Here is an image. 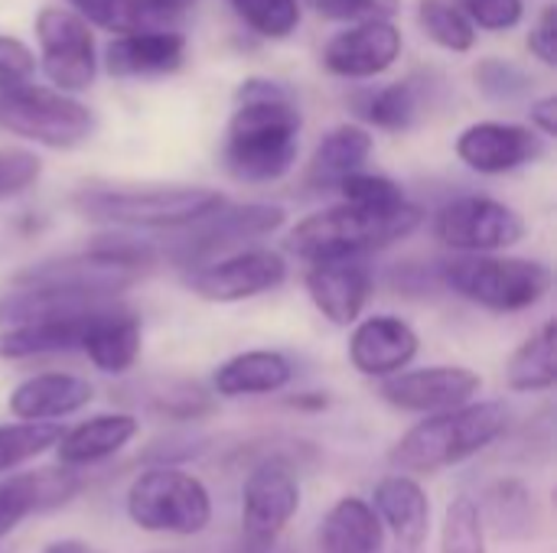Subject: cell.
Wrapping results in <instances>:
<instances>
[{"label":"cell","mask_w":557,"mask_h":553,"mask_svg":"<svg viewBox=\"0 0 557 553\" xmlns=\"http://www.w3.org/2000/svg\"><path fill=\"white\" fill-rule=\"evenodd\" d=\"M121 404H131L157 420H173V424H189L202 420L212 414V394L186 378H144L134 385H124L117 391Z\"/></svg>","instance_id":"obj_22"},{"label":"cell","mask_w":557,"mask_h":553,"mask_svg":"<svg viewBox=\"0 0 557 553\" xmlns=\"http://www.w3.org/2000/svg\"><path fill=\"white\" fill-rule=\"evenodd\" d=\"M287 280V264L277 251L245 248L186 274V287L209 303H238L277 290Z\"/></svg>","instance_id":"obj_12"},{"label":"cell","mask_w":557,"mask_h":553,"mask_svg":"<svg viewBox=\"0 0 557 553\" xmlns=\"http://www.w3.org/2000/svg\"><path fill=\"white\" fill-rule=\"evenodd\" d=\"M300 108L281 81L248 78L225 130L222 163L238 183H274L290 173L300 150Z\"/></svg>","instance_id":"obj_1"},{"label":"cell","mask_w":557,"mask_h":553,"mask_svg":"<svg viewBox=\"0 0 557 553\" xmlns=\"http://www.w3.org/2000/svg\"><path fill=\"white\" fill-rule=\"evenodd\" d=\"M85 23L108 29L114 36L170 29V16L153 7V0H69Z\"/></svg>","instance_id":"obj_31"},{"label":"cell","mask_w":557,"mask_h":553,"mask_svg":"<svg viewBox=\"0 0 557 553\" xmlns=\"http://www.w3.org/2000/svg\"><path fill=\"white\" fill-rule=\"evenodd\" d=\"M532 127H539L545 137H555L557 134V98L555 95H545L542 101L532 104Z\"/></svg>","instance_id":"obj_44"},{"label":"cell","mask_w":557,"mask_h":553,"mask_svg":"<svg viewBox=\"0 0 557 553\" xmlns=\"http://www.w3.org/2000/svg\"><path fill=\"white\" fill-rule=\"evenodd\" d=\"M529 49L539 62H545L548 68L557 65V7L548 3L539 16V23L529 33Z\"/></svg>","instance_id":"obj_43"},{"label":"cell","mask_w":557,"mask_h":553,"mask_svg":"<svg viewBox=\"0 0 557 553\" xmlns=\"http://www.w3.org/2000/svg\"><path fill=\"white\" fill-rule=\"evenodd\" d=\"M483 528H490L503 541H525L532 538L539 525L535 495L519 479H499L486 489V495L476 505Z\"/></svg>","instance_id":"obj_29"},{"label":"cell","mask_w":557,"mask_h":553,"mask_svg":"<svg viewBox=\"0 0 557 553\" xmlns=\"http://www.w3.org/2000/svg\"><path fill=\"white\" fill-rule=\"evenodd\" d=\"M395 553H424V548H405V544H395Z\"/></svg>","instance_id":"obj_47"},{"label":"cell","mask_w":557,"mask_h":553,"mask_svg":"<svg viewBox=\"0 0 557 553\" xmlns=\"http://www.w3.org/2000/svg\"><path fill=\"white\" fill-rule=\"evenodd\" d=\"M42 553H101L95 551L91 544H85V541H52V544H46V551Z\"/></svg>","instance_id":"obj_46"},{"label":"cell","mask_w":557,"mask_h":553,"mask_svg":"<svg viewBox=\"0 0 557 553\" xmlns=\"http://www.w3.org/2000/svg\"><path fill=\"white\" fill-rule=\"evenodd\" d=\"M294 378L290 362L281 352H242L219 365L215 391L222 398H251V394H274L287 388Z\"/></svg>","instance_id":"obj_28"},{"label":"cell","mask_w":557,"mask_h":553,"mask_svg":"<svg viewBox=\"0 0 557 553\" xmlns=\"http://www.w3.org/2000/svg\"><path fill=\"white\" fill-rule=\"evenodd\" d=\"M320 16L343 20V23H369V20H388L398 13L401 0H307Z\"/></svg>","instance_id":"obj_40"},{"label":"cell","mask_w":557,"mask_h":553,"mask_svg":"<svg viewBox=\"0 0 557 553\" xmlns=\"http://www.w3.org/2000/svg\"><path fill=\"white\" fill-rule=\"evenodd\" d=\"M473 81L493 101H516L532 88V75L512 62H503V59H483L473 68Z\"/></svg>","instance_id":"obj_38"},{"label":"cell","mask_w":557,"mask_h":553,"mask_svg":"<svg viewBox=\"0 0 557 553\" xmlns=\"http://www.w3.org/2000/svg\"><path fill=\"white\" fill-rule=\"evenodd\" d=\"M375 515L395 535V544L424 548L431 531V502L411 476H385L375 486Z\"/></svg>","instance_id":"obj_23"},{"label":"cell","mask_w":557,"mask_h":553,"mask_svg":"<svg viewBox=\"0 0 557 553\" xmlns=\"http://www.w3.org/2000/svg\"><path fill=\"white\" fill-rule=\"evenodd\" d=\"M339 192L346 205H356L366 212H395L408 205L405 189L395 179L379 176V173H352L349 179L339 183Z\"/></svg>","instance_id":"obj_36"},{"label":"cell","mask_w":557,"mask_h":553,"mask_svg":"<svg viewBox=\"0 0 557 553\" xmlns=\"http://www.w3.org/2000/svg\"><path fill=\"white\" fill-rule=\"evenodd\" d=\"M483 378L463 365H431L414 372H398L379 385V398L408 414H447L473 404Z\"/></svg>","instance_id":"obj_13"},{"label":"cell","mask_w":557,"mask_h":553,"mask_svg":"<svg viewBox=\"0 0 557 553\" xmlns=\"http://www.w3.org/2000/svg\"><path fill=\"white\" fill-rule=\"evenodd\" d=\"M39 156L29 150H0V199L26 192L39 179Z\"/></svg>","instance_id":"obj_41"},{"label":"cell","mask_w":557,"mask_h":553,"mask_svg":"<svg viewBox=\"0 0 557 553\" xmlns=\"http://www.w3.org/2000/svg\"><path fill=\"white\" fill-rule=\"evenodd\" d=\"M418 23L421 29L450 52H467L476 42L473 23L447 0H421L418 3Z\"/></svg>","instance_id":"obj_34"},{"label":"cell","mask_w":557,"mask_h":553,"mask_svg":"<svg viewBox=\"0 0 557 553\" xmlns=\"http://www.w3.org/2000/svg\"><path fill=\"white\" fill-rule=\"evenodd\" d=\"M320 553H385V528L366 499H339L320 525Z\"/></svg>","instance_id":"obj_25"},{"label":"cell","mask_w":557,"mask_h":553,"mask_svg":"<svg viewBox=\"0 0 557 553\" xmlns=\"http://www.w3.org/2000/svg\"><path fill=\"white\" fill-rule=\"evenodd\" d=\"M82 489L72 469H39L0 482V538H7L26 515L65 505Z\"/></svg>","instance_id":"obj_21"},{"label":"cell","mask_w":557,"mask_h":553,"mask_svg":"<svg viewBox=\"0 0 557 553\" xmlns=\"http://www.w3.org/2000/svg\"><path fill=\"white\" fill-rule=\"evenodd\" d=\"M0 127L52 150H72L91 137L95 114L62 91L26 85L0 91Z\"/></svg>","instance_id":"obj_8"},{"label":"cell","mask_w":557,"mask_h":553,"mask_svg":"<svg viewBox=\"0 0 557 553\" xmlns=\"http://www.w3.org/2000/svg\"><path fill=\"white\" fill-rule=\"evenodd\" d=\"M72 202L91 222L180 231L215 212L225 202V196L206 186H144V189L95 186V189H82Z\"/></svg>","instance_id":"obj_4"},{"label":"cell","mask_w":557,"mask_h":553,"mask_svg":"<svg viewBox=\"0 0 557 553\" xmlns=\"http://www.w3.org/2000/svg\"><path fill=\"white\" fill-rule=\"evenodd\" d=\"M196 3H199V0H153V7L163 10L170 20H180V16H183L186 10H193Z\"/></svg>","instance_id":"obj_45"},{"label":"cell","mask_w":557,"mask_h":553,"mask_svg":"<svg viewBox=\"0 0 557 553\" xmlns=\"http://www.w3.org/2000/svg\"><path fill=\"white\" fill-rule=\"evenodd\" d=\"M509 427V411L499 401H473L467 407L434 414L411 427L392 450L388 463L398 476H434L493 447Z\"/></svg>","instance_id":"obj_2"},{"label":"cell","mask_w":557,"mask_h":553,"mask_svg":"<svg viewBox=\"0 0 557 553\" xmlns=\"http://www.w3.org/2000/svg\"><path fill=\"white\" fill-rule=\"evenodd\" d=\"M91 313L65 316V319H39V323L7 326V329H0V359L3 362H20V359H36V355H55V352L82 349V336H85V326H88Z\"/></svg>","instance_id":"obj_27"},{"label":"cell","mask_w":557,"mask_h":553,"mask_svg":"<svg viewBox=\"0 0 557 553\" xmlns=\"http://www.w3.org/2000/svg\"><path fill=\"white\" fill-rule=\"evenodd\" d=\"M457 156L476 173L499 176L542 160L545 140L532 127L483 121V124H470L457 137Z\"/></svg>","instance_id":"obj_14"},{"label":"cell","mask_w":557,"mask_h":553,"mask_svg":"<svg viewBox=\"0 0 557 553\" xmlns=\"http://www.w3.org/2000/svg\"><path fill=\"white\" fill-rule=\"evenodd\" d=\"M137 430H140V420L134 414H98L78 424L75 430L62 433V440L55 443L59 463L65 469L95 466L114 456L117 450H124L137 437Z\"/></svg>","instance_id":"obj_24"},{"label":"cell","mask_w":557,"mask_h":553,"mask_svg":"<svg viewBox=\"0 0 557 553\" xmlns=\"http://www.w3.org/2000/svg\"><path fill=\"white\" fill-rule=\"evenodd\" d=\"M372 287L375 280L366 257L323 261V264H310L307 271V293L333 326H352L362 316Z\"/></svg>","instance_id":"obj_17"},{"label":"cell","mask_w":557,"mask_h":553,"mask_svg":"<svg viewBox=\"0 0 557 553\" xmlns=\"http://www.w3.org/2000/svg\"><path fill=\"white\" fill-rule=\"evenodd\" d=\"M356 114L382 130H408L418 121V95L408 81H395L375 91H356Z\"/></svg>","instance_id":"obj_32"},{"label":"cell","mask_w":557,"mask_h":553,"mask_svg":"<svg viewBox=\"0 0 557 553\" xmlns=\"http://www.w3.org/2000/svg\"><path fill=\"white\" fill-rule=\"evenodd\" d=\"M441 287L457 297L490 310V313H522L542 303L552 290V271L529 257H493V254H460L437 264Z\"/></svg>","instance_id":"obj_5"},{"label":"cell","mask_w":557,"mask_h":553,"mask_svg":"<svg viewBox=\"0 0 557 553\" xmlns=\"http://www.w3.org/2000/svg\"><path fill=\"white\" fill-rule=\"evenodd\" d=\"M437 553H486V528L473 499L460 495L447 505Z\"/></svg>","instance_id":"obj_35"},{"label":"cell","mask_w":557,"mask_h":553,"mask_svg":"<svg viewBox=\"0 0 557 553\" xmlns=\"http://www.w3.org/2000/svg\"><path fill=\"white\" fill-rule=\"evenodd\" d=\"M228 3L255 33L268 39H284L300 26L297 0H228Z\"/></svg>","instance_id":"obj_37"},{"label":"cell","mask_w":557,"mask_h":553,"mask_svg":"<svg viewBox=\"0 0 557 553\" xmlns=\"http://www.w3.org/2000/svg\"><path fill=\"white\" fill-rule=\"evenodd\" d=\"M557 326L548 319L539 332H532L506 365V385L522 394L552 391L557 381Z\"/></svg>","instance_id":"obj_30"},{"label":"cell","mask_w":557,"mask_h":553,"mask_svg":"<svg viewBox=\"0 0 557 553\" xmlns=\"http://www.w3.org/2000/svg\"><path fill=\"white\" fill-rule=\"evenodd\" d=\"M62 440V427L59 424H3L0 427V473H10L36 456H42L46 450H55V443Z\"/></svg>","instance_id":"obj_33"},{"label":"cell","mask_w":557,"mask_h":553,"mask_svg":"<svg viewBox=\"0 0 557 553\" xmlns=\"http://www.w3.org/2000/svg\"><path fill=\"white\" fill-rule=\"evenodd\" d=\"M82 352L104 375H124L140 359V316L121 303H108L91 313Z\"/></svg>","instance_id":"obj_18"},{"label":"cell","mask_w":557,"mask_h":553,"mask_svg":"<svg viewBox=\"0 0 557 553\" xmlns=\"http://www.w3.org/2000/svg\"><path fill=\"white\" fill-rule=\"evenodd\" d=\"M434 235L463 254H493L512 248L525 235V222L506 202L490 196H463L434 215Z\"/></svg>","instance_id":"obj_10"},{"label":"cell","mask_w":557,"mask_h":553,"mask_svg":"<svg viewBox=\"0 0 557 553\" xmlns=\"http://www.w3.org/2000/svg\"><path fill=\"white\" fill-rule=\"evenodd\" d=\"M369 153H372V134L366 127H359V124L333 127L310 156L307 186L320 189V192L339 189L343 179H349L352 173H362Z\"/></svg>","instance_id":"obj_26"},{"label":"cell","mask_w":557,"mask_h":553,"mask_svg":"<svg viewBox=\"0 0 557 553\" xmlns=\"http://www.w3.org/2000/svg\"><path fill=\"white\" fill-rule=\"evenodd\" d=\"M421 349L418 332L401 316H369L349 339V362L366 378H392L405 372Z\"/></svg>","instance_id":"obj_16"},{"label":"cell","mask_w":557,"mask_h":553,"mask_svg":"<svg viewBox=\"0 0 557 553\" xmlns=\"http://www.w3.org/2000/svg\"><path fill=\"white\" fill-rule=\"evenodd\" d=\"M127 515L140 531L193 538L209 528L212 499L196 476L176 466H150L127 489Z\"/></svg>","instance_id":"obj_6"},{"label":"cell","mask_w":557,"mask_h":553,"mask_svg":"<svg viewBox=\"0 0 557 553\" xmlns=\"http://www.w3.org/2000/svg\"><path fill=\"white\" fill-rule=\"evenodd\" d=\"M108 72L117 78H157L173 75L186 62V36L176 29H153L117 36L104 52Z\"/></svg>","instance_id":"obj_20"},{"label":"cell","mask_w":557,"mask_h":553,"mask_svg":"<svg viewBox=\"0 0 557 553\" xmlns=\"http://www.w3.org/2000/svg\"><path fill=\"white\" fill-rule=\"evenodd\" d=\"M91 398L95 391L85 378L65 375V372H46L16 385L7 407L23 424H55L59 417L78 414L82 407H88Z\"/></svg>","instance_id":"obj_19"},{"label":"cell","mask_w":557,"mask_h":553,"mask_svg":"<svg viewBox=\"0 0 557 553\" xmlns=\"http://www.w3.org/2000/svg\"><path fill=\"white\" fill-rule=\"evenodd\" d=\"M418 225H421V209L411 202L395 212H366L343 202L304 218L287 235V251L307 264L366 257L372 251H382L408 238Z\"/></svg>","instance_id":"obj_3"},{"label":"cell","mask_w":557,"mask_h":553,"mask_svg":"<svg viewBox=\"0 0 557 553\" xmlns=\"http://www.w3.org/2000/svg\"><path fill=\"white\" fill-rule=\"evenodd\" d=\"M300 508V486L290 456L258 460L242 489V538L251 551L271 548Z\"/></svg>","instance_id":"obj_9"},{"label":"cell","mask_w":557,"mask_h":553,"mask_svg":"<svg viewBox=\"0 0 557 553\" xmlns=\"http://www.w3.org/2000/svg\"><path fill=\"white\" fill-rule=\"evenodd\" d=\"M460 7H463L460 13L470 23H476L483 29H493V33L516 26L522 20V13H525L522 0H460Z\"/></svg>","instance_id":"obj_42"},{"label":"cell","mask_w":557,"mask_h":553,"mask_svg":"<svg viewBox=\"0 0 557 553\" xmlns=\"http://www.w3.org/2000/svg\"><path fill=\"white\" fill-rule=\"evenodd\" d=\"M42 72L59 91H85L95 81V36L75 10L42 7L36 16Z\"/></svg>","instance_id":"obj_11"},{"label":"cell","mask_w":557,"mask_h":553,"mask_svg":"<svg viewBox=\"0 0 557 553\" xmlns=\"http://www.w3.org/2000/svg\"><path fill=\"white\" fill-rule=\"evenodd\" d=\"M281 225H284V209H277V205H261V202L228 205V202H222L206 218L180 228V235L166 244V257L186 271H196L219 257L245 251L248 241L268 238Z\"/></svg>","instance_id":"obj_7"},{"label":"cell","mask_w":557,"mask_h":553,"mask_svg":"<svg viewBox=\"0 0 557 553\" xmlns=\"http://www.w3.org/2000/svg\"><path fill=\"white\" fill-rule=\"evenodd\" d=\"M36 75L33 49L16 36H0V91L26 88Z\"/></svg>","instance_id":"obj_39"},{"label":"cell","mask_w":557,"mask_h":553,"mask_svg":"<svg viewBox=\"0 0 557 553\" xmlns=\"http://www.w3.org/2000/svg\"><path fill=\"white\" fill-rule=\"evenodd\" d=\"M401 46V29L392 20H369L333 36L323 52V65L339 78H372L395 65Z\"/></svg>","instance_id":"obj_15"}]
</instances>
